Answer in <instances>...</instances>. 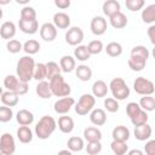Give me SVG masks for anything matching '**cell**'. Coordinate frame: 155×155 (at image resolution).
<instances>
[{"mask_svg":"<svg viewBox=\"0 0 155 155\" xmlns=\"http://www.w3.org/2000/svg\"><path fill=\"white\" fill-rule=\"evenodd\" d=\"M35 68V61L29 54L23 56L18 59L16 65V75L19 80L29 82L33 79V73Z\"/></svg>","mask_w":155,"mask_h":155,"instance_id":"obj_1","label":"cell"},{"mask_svg":"<svg viewBox=\"0 0 155 155\" xmlns=\"http://www.w3.org/2000/svg\"><path fill=\"white\" fill-rule=\"evenodd\" d=\"M57 128V121L50 116L44 115L35 125V136L39 139H48Z\"/></svg>","mask_w":155,"mask_h":155,"instance_id":"obj_2","label":"cell"},{"mask_svg":"<svg viewBox=\"0 0 155 155\" xmlns=\"http://www.w3.org/2000/svg\"><path fill=\"white\" fill-rule=\"evenodd\" d=\"M48 84H50V88H51L52 96H56V97L70 96L71 87H70V85L68 82H65L64 78L61 74L54 75L52 79H50Z\"/></svg>","mask_w":155,"mask_h":155,"instance_id":"obj_3","label":"cell"},{"mask_svg":"<svg viewBox=\"0 0 155 155\" xmlns=\"http://www.w3.org/2000/svg\"><path fill=\"white\" fill-rule=\"evenodd\" d=\"M108 87H109V90H110L113 97H114L115 99H117V101H124V99H126V98L130 96V93H131L130 87L127 86L126 81H125L122 78H114V79L109 82Z\"/></svg>","mask_w":155,"mask_h":155,"instance_id":"obj_4","label":"cell"},{"mask_svg":"<svg viewBox=\"0 0 155 155\" xmlns=\"http://www.w3.org/2000/svg\"><path fill=\"white\" fill-rule=\"evenodd\" d=\"M4 87L8 91L16 92L18 96H23L28 92V82L22 81L17 78V75H7L4 79Z\"/></svg>","mask_w":155,"mask_h":155,"instance_id":"obj_5","label":"cell"},{"mask_svg":"<svg viewBox=\"0 0 155 155\" xmlns=\"http://www.w3.org/2000/svg\"><path fill=\"white\" fill-rule=\"evenodd\" d=\"M94 104H96V97L92 93H84L79 98L78 103L74 104L75 113L78 115H81V116L87 115L94 108Z\"/></svg>","mask_w":155,"mask_h":155,"instance_id":"obj_6","label":"cell"},{"mask_svg":"<svg viewBox=\"0 0 155 155\" xmlns=\"http://www.w3.org/2000/svg\"><path fill=\"white\" fill-rule=\"evenodd\" d=\"M133 90L136 93L140 96H145V94H153L155 92V86L151 80L144 76H138L133 81Z\"/></svg>","mask_w":155,"mask_h":155,"instance_id":"obj_7","label":"cell"},{"mask_svg":"<svg viewBox=\"0 0 155 155\" xmlns=\"http://www.w3.org/2000/svg\"><path fill=\"white\" fill-rule=\"evenodd\" d=\"M16 151V142L11 133L6 132L0 136V154L12 155Z\"/></svg>","mask_w":155,"mask_h":155,"instance_id":"obj_8","label":"cell"},{"mask_svg":"<svg viewBox=\"0 0 155 155\" xmlns=\"http://www.w3.org/2000/svg\"><path fill=\"white\" fill-rule=\"evenodd\" d=\"M65 42L70 46H78L84 40V31L80 27H70L65 33Z\"/></svg>","mask_w":155,"mask_h":155,"instance_id":"obj_9","label":"cell"},{"mask_svg":"<svg viewBox=\"0 0 155 155\" xmlns=\"http://www.w3.org/2000/svg\"><path fill=\"white\" fill-rule=\"evenodd\" d=\"M74 104H75V99L73 97L65 96V97H62L54 102L53 109L57 114L63 115V114H68L70 111L71 107H74Z\"/></svg>","mask_w":155,"mask_h":155,"instance_id":"obj_10","label":"cell"},{"mask_svg":"<svg viewBox=\"0 0 155 155\" xmlns=\"http://www.w3.org/2000/svg\"><path fill=\"white\" fill-rule=\"evenodd\" d=\"M90 29L92 31V34L99 36V35H103L107 29H108V23H107V19L102 16H94L92 19H91V23H90Z\"/></svg>","mask_w":155,"mask_h":155,"instance_id":"obj_11","label":"cell"},{"mask_svg":"<svg viewBox=\"0 0 155 155\" xmlns=\"http://www.w3.org/2000/svg\"><path fill=\"white\" fill-rule=\"evenodd\" d=\"M40 38L44 40V41H47V42H52L56 38H57V28L54 27L53 23H44L40 29Z\"/></svg>","mask_w":155,"mask_h":155,"instance_id":"obj_12","label":"cell"},{"mask_svg":"<svg viewBox=\"0 0 155 155\" xmlns=\"http://www.w3.org/2000/svg\"><path fill=\"white\" fill-rule=\"evenodd\" d=\"M151 133H153V130H151V126L148 122L138 125V126H134L133 134H134V138L137 140H140V142L148 140L151 137Z\"/></svg>","mask_w":155,"mask_h":155,"instance_id":"obj_13","label":"cell"},{"mask_svg":"<svg viewBox=\"0 0 155 155\" xmlns=\"http://www.w3.org/2000/svg\"><path fill=\"white\" fill-rule=\"evenodd\" d=\"M19 30L24 34H35L39 30V23L36 19H19L18 21Z\"/></svg>","mask_w":155,"mask_h":155,"instance_id":"obj_14","label":"cell"},{"mask_svg":"<svg viewBox=\"0 0 155 155\" xmlns=\"http://www.w3.org/2000/svg\"><path fill=\"white\" fill-rule=\"evenodd\" d=\"M90 121L94 126H103L107 122V114L101 108H93L90 111Z\"/></svg>","mask_w":155,"mask_h":155,"instance_id":"obj_15","label":"cell"},{"mask_svg":"<svg viewBox=\"0 0 155 155\" xmlns=\"http://www.w3.org/2000/svg\"><path fill=\"white\" fill-rule=\"evenodd\" d=\"M57 126H58V128H59V131L62 133H67L68 134V133L73 132L75 125H74V120L70 116H68L67 114H63L62 116H59Z\"/></svg>","mask_w":155,"mask_h":155,"instance_id":"obj_16","label":"cell"},{"mask_svg":"<svg viewBox=\"0 0 155 155\" xmlns=\"http://www.w3.org/2000/svg\"><path fill=\"white\" fill-rule=\"evenodd\" d=\"M127 22L128 21H127L126 15L122 13L121 11H119V12L109 16V23L115 29H122V28H125L127 25Z\"/></svg>","mask_w":155,"mask_h":155,"instance_id":"obj_17","label":"cell"},{"mask_svg":"<svg viewBox=\"0 0 155 155\" xmlns=\"http://www.w3.org/2000/svg\"><path fill=\"white\" fill-rule=\"evenodd\" d=\"M16 30H17V28L13 22H11V21L4 22L0 27V36L5 40H11L16 35Z\"/></svg>","mask_w":155,"mask_h":155,"instance_id":"obj_18","label":"cell"},{"mask_svg":"<svg viewBox=\"0 0 155 155\" xmlns=\"http://www.w3.org/2000/svg\"><path fill=\"white\" fill-rule=\"evenodd\" d=\"M53 24L57 29H68L70 27V17L65 12H57L53 15Z\"/></svg>","mask_w":155,"mask_h":155,"instance_id":"obj_19","label":"cell"},{"mask_svg":"<svg viewBox=\"0 0 155 155\" xmlns=\"http://www.w3.org/2000/svg\"><path fill=\"white\" fill-rule=\"evenodd\" d=\"M16 120L22 126H30L34 122V114L28 109H21L16 114Z\"/></svg>","mask_w":155,"mask_h":155,"instance_id":"obj_20","label":"cell"},{"mask_svg":"<svg viewBox=\"0 0 155 155\" xmlns=\"http://www.w3.org/2000/svg\"><path fill=\"white\" fill-rule=\"evenodd\" d=\"M147 61L145 58L143 57H139V56H136V54H130V58H128V67L131 70L133 71H140L145 68V64H147Z\"/></svg>","mask_w":155,"mask_h":155,"instance_id":"obj_21","label":"cell"},{"mask_svg":"<svg viewBox=\"0 0 155 155\" xmlns=\"http://www.w3.org/2000/svg\"><path fill=\"white\" fill-rule=\"evenodd\" d=\"M109 92V87L105 81L103 80H97L92 85V94L97 98H104L107 93Z\"/></svg>","mask_w":155,"mask_h":155,"instance_id":"obj_22","label":"cell"},{"mask_svg":"<svg viewBox=\"0 0 155 155\" xmlns=\"http://www.w3.org/2000/svg\"><path fill=\"white\" fill-rule=\"evenodd\" d=\"M59 67L61 70L64 73H71L73 70H75L76 67V59L73 56L65 54L59 59Z\"/></svg>","mask_w":155,"mask_h":155,"instance_id":"obj_23","label":"cell"},{"mask_svg":"<svg viewBox=\"0 0 155 155\" xmlns=\"http://www.w3.org/2000/svg\"><path fill=\"white\" fill-rule=\"evenodd\" d=\"M0 99H1V103L4 105H7V107H15L18 104V101H19V96L13 92V91H5L1 93L0 96Z\"/></svg>","mask_w":155,"mask_h":155,"instance_id":"obj_24","label":"cell"},{"mask_svg":"<svg viewBox=\"0 0 155 155\" xmlns=\"http://www.w3.org/2000/svg\"><path fill=\"white\" fill-rule=\"evenodd\" d=\"M120 10H121V5L117 0H105L102 5V11L107 17L119 12Z\"/></svg>","mask_w":155,"mask_h":155,"instance_id":"obj_25","label":"cell"},{"mask_svg":"<svg viewBox=\"0 0 155 155\" xmlns=\"http://www.w3.org/2000/svg\"><path fill=\"white\" fill-rule=\"evenodd\" d=\"M35 92L36 94L42 98V99H48L52 97V92H51V88H50V84L48 81L46 80H41L38 82L36 87H35Z\"/></svg>","mask_w":155,"mask_h":155,"instance_id":"obj_26","label":"cell"},{"mask_svg":"<svg viewBox=\"0 0 155 155\" xmlns=\"http://www.w3.org/2000/svg\"><path fill=\"white\" fill-rule=\"evenodd\" d=\"M75 75L80 81H90L92 78V69L86 64H80L75 67Z\"/></svg>","mask_w":155,"mask_h":155,"instance_id":"obj_27","label":"cell"},{"mask_svg":"<svg viewBox=\"0 0 155 155\" xmlns=\"http://www.w3.org/2000/svg\"><path fill=\"white\" fill-rule=\"evenodd\" d=\"M17 138L21 143L23 144H28L33 140V131L30 130L29 126H22L19 125L18 130H17Z\"/></svg>","mask_w":155,"mask_h":155,"instance_id":"obj_28","label":"cell"},{"mask_svg":"<svg viewBox=\"0 0 155 155\" xmlns=\"http://www.w3.org/2000/svg\"><path fill=\"white\" fill-rule=\"evenodd\" d=\"M130 130L124 126V125H119L116 127L113 128V132H111V137L113 139H116V140H124V142H127L128 138H130Z\"/></svg>","mask_w":155,"mask_h":155,"instance_id":"obj_29","label":"cell"},{"mask_svg":"<svg viewBox=\"0 0 155 155\" xmlns=\"http://www.w3.org/2000/svg\"><path fill=\"white\" fill-rule=\"evenodd\" d=\"M84 139L86 142H94V140H101L102 139V132L99 128L94 126L86 127L84 130Z\"/></svg>","mask_w":155,"mask_h":155,"instance_id":"obj_30","label":"cell"},{"mask_svg":"<svg viewBox=\"0 0 155 155\" xmlns=\"http://www.w3.org/2000/svg\"><path fill=\"white\" fill-rule=\"evenodd\" d=\"M67 147L68 149L71 151V153H78V151H81L84 148H85V142H84V138L81 137H76V136H73L68 139L67 142Z\"/></svg>","mask_w":155,"mask_h":155,"instance_id":"obj_31","label":"cell"},{"mask_svg":"<svg viewBox=\"0 0 155 155\" xmlns=\"http://www.w3.org/2000/svg\"><path fill=\"white\" fill-rule=\"evenodd\" d=\"M142 21L147 24H154L155 22V5H148L145 8H142Z\"/></svg>","mask_w":155,"mask_h":155,"instance_id":"obj_32","label":"cell"},{"mask_svg":"<svg viewBox=\"0 0 155 155\" xmlns=\"http://www.w3.org/2000/svg\"><path fill=\"white\" fill-rule=\"evenodd\" d=\"M91 57V53L87 50L86 45H78L76 48H74V58L80 62H86Z\"/></svg>","mask_w":155,"mask_h":155,"instance_id":"obj_33","label":"cell"},{"mask_svg":"<svg viewBox=\"0 0 155 155\" xmlns=\"http://www.w3.org/2000/svg\"><path fill=\"white\" fill-rule=\"evenodd\" d=\"M139 107L145 111H153L155 109V98L153 94H145L139 99Z\"/></svg>","mask_w":155,"mask_h":155,"instance_id":"obj_34","label":"cell"},{"mask_svg":"<svg viewBox=\"0 0 155 155\" xmlns=\"http://www.w3.org/2000/svg\"><path fill=\"white\" fill-rule=\"evenodd\" d=\"M110 148H111V151L115 155H125L128 150V145H127L126 142L116 140V139H113V142L110 143Z\"/></svg>","mask_w":155,"mask_h":155,"instance_id":"obj_35","label":"cell"},{"mask_svg":"<svg viewBox=\"0 0 155 155\" xmlns=\"http://www.w3.org/2000/svg\"><path fill=\"white\" fill-rule=\"evenodd\" d=\"M40 47H41V46H40L39 41H38V40H34V39H29V40H27V41L23 44V51H24L27 54H29V56L38 53V52L40 51Z\"/></svg>","mask_w":155,"mask_h":155,"instance_id":"obj_36","label":"cell"},{"mask_svg":"<svg viewBox=\"0 0 155 155\" xmlns=\"http://www.w3.org/2000/svg\"><path fill=\"white\" fill-rule=\"evenodd\" d=\"M104 50H105L107 54L110 57H119L122 53V46L120 42H116V41H111V42L107 44Z\"/></svg>","mask_w":155,"mask_h":155,"instance_id":"obj_37","label":"cell"},{"mask_svg":"<svg viewBox=\"0 0 155 155\" xmlns=\"http://www.w3.org/2000/svg\"><path fill=\"white\" fill-rule=\"evenodd\" d=\"M45 65H46V79H48V80L52 79L54 75L61 74V71H62L59 64L53 62V61H50V62L45 63Z\"/></svg>","mask_w":155,"mask_h":155,"instance_id":"obj_38","label":"cell"},{"mask_svg":"<svg viewBox=\"0 0 155 155\" xmlns=\"http://www.w3.org/2000/svg\"><path fill=\"white\" fill-rule=\"evenodd\" d=\"M33 79H35L36 81H41V80L46 79V65H45V63H35Z\"/></svg>","mask_w":155,"mask_h":155,"instance_id":"obj_39","label":"cell"},{"mask_svg":"<svg viewBox=\"0 0 155 155\" xmlns=\"http://www.w3.org/2000/svg\"><path fill=\"white\" fill-rule=\"evenodd\" d=\"M12 117H13V111H12L11 107H7V105L0 107V122L6 124V122L11 121Z\"/></svg>","mask_w":155,"mask_h":155,"instance_id":"obj_40","label":"cell"},{"mask_svg":"<svg viewBox=\"0 0 155 155\" xmlns=\"http://www.w3.org/2000/svg\"><path fill=\"white\" fill-rule=\"evenodd\" d=\"M87 50L91 54H99L104 50V46H103V42L101 40H92L88 42Z\"/></svg>","mask_w":155,"mask_h":155,"instance_id":"obj_41","label":"cell"},{"mask_svg":"<svg viewBox=\"0 0 155 155\" xmlns=\"http://www.w3.org/2000/svg\"><path fill=\"white\" fill-rule=\"evenodd\" d=\"M104 108L109 113H116L119 110V108H120L119 101L115 99L114 97H108V98L104 99Z\"/></svg>","mask_w":155,"mask_h":155,"instance_id":"obj_42","label":"cell"},{"mask_svg":"<svg viewBox=\"0 0 155 155\" xmlns=\"http://www.w3.org/2000/svg\"><path fill=\"white\" fill-rule=\"evenodd\" d=\"M86 153L88 155H97L102 151V144L101 140H94V142H87V145L85 147Z\"/></svg>","mask_w":155,"mask_h":155,"instance_id":"obj_43","label":"cell"},{"mask_svg":"<svg viewBox=\"0 0 155 155\" xmlns=\"http://www.w3.org/2000/svg\"><path fill=\"white\" fill-rule=\"evenodd\" d=\"M125 4L127 10H130L131 12H137L144 7L145 0H125Z\"/></svg>","mask_w":155,"mask_h":155,"instance_id":"obj_44","label":"cell"},{"mask_svg":"<svg viewBox=\"0 0 155 155\" xmlns=\"http://www.w3.org/2000/svg\"><path fill=\"white\" fill-rule=\"evenodd\" d=\"M6 48L10 53H18L23 50V45L21 44V41L16 40V39H11V40H7V44H6Z\"/></svg>","mask_w":155,"mask_h":155,"instance_id":"obj_45","label":"cell"},{"mask_svg":"<svg viewBox=\"0 0 155 155\" xmlns=\"http://www.w3.org/2000/svg\"><path fill=\"white\" fill-rule=\"evenodd\" d=\"M130 120H131V122H132L133 126H138V125L145 124V122H148V120H149L148 111H145V110L142 109L134 117H132V119H130Z\"/></svg>","mask_w":155,"mask_h":155,"instance_id":"obj_46","label":"cell"},{"mask_svg":"<svg viewBox=\"0 0 155 155\" xmlns=\"http://www.w3.org/2000/svg\"><path fill=\"white\" fill-rule=\"evenodd\" d=\"M21 19H36V11L31 6H24L21 10Z\"/></svg>","mask_w":155,"mask_h":155,"instance_id":"obj_47","label":"cell"},{"mask_svg":"<svg viewBox=\"0 0 155 155\" xmlns=\"http://www.w3.org/2000/svg\"><path fill=\"white\" fill-rule=\"evenodd\" d=\"M140 110H142V108H140L139 104L136 103V102H130V103L126 105V114H127V116H128L130 119L134 117Z\"/></svg>","mask_w":155,"mask_h":155,"instance_id":"obj_48","label":"cell"},{"mask_svg":"<svg viewBox=\"0 0 155 155\" xmlns=\"http://www.w3.org/2000/svg\"><path fill=\"white\" fill-rule=\"evenodd\" d=\"M131 54H136V56H139V57H143V58L148 59L150 53H149V50H148L145 46H143V45H137V46H134V47L131 50Z\"/></svg>","mask_w":155,"mask_h":155,"instance_id":"obj_49","label":"cell"},{"mask_svg":"<svg viewBox=\"0 0 155 155\" xmlns=\"http://www.w3.org/2000/svg\"><path fill=\"white\" fill-rule=\"evenodd\" d=\"M144 151H145V154H148V155H154V154H155V140H154V139H150V140H148V142L145 143V145H144Z\"/></svg>","mask_w":155,"mask_h":155,"instance_id":"obj_50","label":"cell"},{"mask_svg":"<svg viewBox=\"0 0 155 155\" xmlns=\"http://www.w3.org/2000/svg\"><path fill=\"white\" fill-rule=\"evenodd\" d=\"M70 0H54V5L56 7L61 8V10H65L68 7H70Z\"/></svg>","mask_w":155,"mask_h":155,"instance_id":"obj_51","label":"cell"},{"mask_svg":"<svg viewBox=\"0 0 155 155\" xmlns=\"http://www.w3.org/2000/svg\"><path fill=\"white\" fill-rule=\"evenodd\" d=\"M148 36L150 39V42L154 45L155 44V25L150 24V27L148 28Z\"/></svg>","mask_w":155,"mask_h":155,"instance_id":"obj_52","label":"cell"},{"mask_svg":"<svg viewBox=\"0 0 155 155\" xmlns=\"http://www.w3.org/2000/svg\"><path fill=\"white\" fill-rule=\"evenodd\" d=\"M126 154H128V155H143V151L142 150H138V149H133V150H127V153Z\"/></svg>","mask_w":155,"mask_h":155,"instance_id":"obj_53","label":"cell"},{"mask_svg":"<svg viewBox=\"0 0 155 155\" xmlns=\"http://www.w3.org/2000/svg\"><path fill=\"white\" fill-rule=\"evenodd\" d=\"M15 1H16L17 4H19V5H24V6H25V5L29 4L30 0H15Z\"/></svg>","mask_w":155,"mask_h":155,"instance_id":"obj_54","label":"cell"},{"mask_svg":"<svg viewBox=\"0 0 155 155\" xmlns=\"http://www.w3.org/2000/svg\"><path fill=\"white\" fill-rule=\"evenodd\" d=\"M12 0H0V6H4V5H8Z\"/></svg>","mask_w":155,"mask_h":155,"instance_id":"obj_55","label":"cell"},{"mask_svg":"<svg viewBox=\"0 0 155 155\" xmlns=\"http://www.w3.org/2000/svg\"><path fill=\"white\" fill-rule=\"evenodd\" d=\"M59 154H68V155H71V151L69 149H65V150H61Z\"/></svg>","mask_w":155,"mask_h":155,"instance_id":"obj_56","label":"cell"},{"mask_svg":"<svg viewBox=\"0 0 155 155\" xmlns=\"http://www.w3.org/2000/svg\"><path fill=\"white\" fill-rule=\"evenodd\" d=\"M2 16H4V11L1 10V6H0V19L2 18Z\"/></svg>","mask_w":155,"mask_h":155,"instance_id":"obj_57","label":"cell"},{"mask_svg":"<svg viewBox=\"0 0 155 155\" xmlns=\"http://www.w3.org/2000/svg\"><path fill=\"white\" fill-rule=\"evenodd\" d=\"M2 92H4V91H2V87L0 86V96H1V93H2Z\"/></svg>","mask_w":155,"mask_h":155,"instance_id":"obj_58","label":"cell"}]
</instances>
